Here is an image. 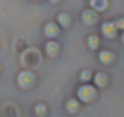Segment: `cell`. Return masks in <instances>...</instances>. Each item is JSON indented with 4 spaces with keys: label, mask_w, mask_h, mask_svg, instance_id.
<instances>
[{
    "label": "cell",
    "mask_w": 124,
    "mask_h": 117,
    "mask_svg": "<svg viewBox=\"0 0 124 117\" xmlns=\"http://www.w3.org/2000/svg\"><path fill=\"white\" fill-rule=\"evenodd\" d=\"M100 61H101L103 64L113 63V53H109V51H101V53H100Z\"/></svg>",
    "instance_id": "9c48e42d"
},
{
    "label": "cell",
    "mask_w": 124,
    "mask_h": 117,
    "mask_svg": "<svg viewBox=\"0 0 124 117\" xmlns=\"http://www.w3.org/2000/svg\"><path fill=\"white\" fill-rule=\"evenodd\" d=\"M115 27L116 28H124V19H118V21L115 23Z\"/></svg>",
    "instance_id": "9a60e30c"
},
{
    "label": "cell",
    "mask_w": 124,
    "mask_h": 117,
    "mask_svg": "<svg viewBox=\"0 0 124 117\" xmlns=\"http://www.w3.org/2000/svg\"><path fill=\"white\" fill-rule=\"evenodd\" d=\"M94 21H96V13H94V9H90V11L86 9L85 13H83V23H85V25H92Z\"/></svg>",
    "instance_id": "8992f818"
},
{
    "label": "cell",
    "mask_w": 124,
    "mask_h": 117,
    "mask_svg": "<svg viewBox=\"0 0 124 117\" xmlns=\"http://www.w3.org/2000/svg\"><path fill=\"white\" fill-rule=\"evenodd\" d=\"M45 106H43V104H38V106H36V115H45Z\"/></svg>",
    "instance_id": "5bb4252c"
},
{
    "label": "cell",
    "mask_w": 124,
    "mask_h": 117,
    "mask_svg": "<svg viewBox=\"0 0 124 117\" xmlns=\"http://www.w3.org/2000/svg\"><path fill=\"white\" fill-rule=\"evenodd\" d=\"M94 79H96V85H98V87H105V85H107V78H105V74H96Z\"/></svg>",
    "instance_id": "30bf717a"
},
{
    "label": "cell",
    "mask_w": 124,
    "mask_h": 117,
    "mask_svg": "<svg viewBox=\"0 0 124 117\" xmlns=\"http://www.w3.org/2000/svg\"><path fill=\"white\" fill-rule=\"evenodd\" d=\"M43 32H45V36H49V38H54V36H58L60 27H58L56 23H47L45 28H43Z\"/></svg>",
    "instance_id": "3957f363"
},
{
    "label": "cell",
    "mask_w": 124,
    "mask_h": 117,
    "mask_svg": "<svg viewBox=\"0 0 124 117\" xmlns=\"http://www.w3.org/2000/svg\"><path fill=\"white\" fill-rule=\"evenodd\" d=\"M90 4L94 9H100V11L107 8V0H90Z\"/></svg>",
    "instance_id": "ba28073f"
},
{
    "label": "cell",
    "mask_w": 124,
    "mask_h": 117,
    "mask_svg": "<svg viewBox=\"0 0 124 117\" xmlns=\"http://www.w3.org/2000/svg\"><path fill=\"white\" fill-rule=\"evenodd\" d=\"M88 47H90V49H96V47H98V38H96V36H90V38H88Z\"/></svg>",
    "instance_id": "7c38bea8"
},
{
    "label": "cell",
    "mask_w": 124,
    "mask_h": 117,
    "mask_svg": "<svg viewBox=\"0 0 124 117\" xmlns=\"http://www.w3.org/2000/svg\"><path fill=\"white\" fill-rule=\"evenodd\" d=\"M19 85L23 89H28V87L34 85V74L32 72H21L19 74Z\"/></svg>",
    "instance_id": "6da1fadb"
},
{
    "label": "cell",
    "mask_w": 124,
    "mask_h": 117,
    "mask_svg": "<svg viewBox=\"0 0 124 117\" xmlns=\"http://www.w3.org/2000/svg\"><path fill=\"white\" fill-rule=\"evenodd\" d=\"M66 109H68L70 113H75V111L79 109V102L73 100V98H71V100H68V102H66Z\"/></svg>",
    "instance_id": "52a82bcc"
},
{
    "label": "cell",
    "mask_w": 124,
    "mask_h": 117,
    "mask_svg": "<svg viewBox=\"0 0 124 117\" xmlns=\"http://www.w3.org/2000/svg\"><path fill=\"white\" fill-rule=\"evenodd\" d=\"M51 2H53V4H58V2H60V0H51Z\"/></svg>",
    "instance_id": "2e32d148"
},
{
    "label": "cell",
    "mask_w": 124,
    "mask_h": 117,
    "mask_svg": "<svg viewBox=\"0 0 124 117\" xmlns=\"http://www.w3.org/2000/svg\"><path fill=\"white\" fill-rule=\"evenodd\" d=\"M101 30H103V34H105L107 38H113V36H115V30H116V27H115V23H103Z\"/></svg>",
    "instance_id": "5b68a950"
},
{
    "label": "cell",
    "mask_w": 124,
    "mask_h": 117,
    "mask_svg": "<svg viewBox=\"0 0 124 117\" xmlns=\"http://www.w3.org/2000/svg\"><path fill=\"white\" fill-rule=\"evenodd\" d=\"M90 78H92V72L90 70H83L81 72V79H83V81H88Z\"/></svg>",
    "instance_id": "4fadbf2b"
},
{
    "label": "cell",
    "mask_w": 124,
    "mask_h": 117,
    "mask_svg": "<svg viewBox=\"0 0 124 117\" xmlns=\"http://www.w3.org/2000/svg\"><path fill=\"white\" fill-rule=\"evenodd\" d=\"M45 49H47V55H51V57H54V55H58V51H60V45L56 44V42H47V45H45Z\"/></svg>",
    "instance_id": "277c9868"
},
{
    "label": "cell",
    "mask_w": 124,
    "mask_h": 117,
    "mask_svg": "<svg viewBox=\"0 0 124 117\" xmlns=\"http://www.w3.org/2000/svg\"><path fill=\"white\" fill-rule=\"evenodd\" d=\"M77 94H79V98H81V100H85V102L92 100V98H94V87H90V85H83V87H79Z\"/></svg>",
    "instance_id": "7a4b0ae2"
},
{
    "label": "cell",
    "mask_w": 124,
    "mask_h": 117,
    "mask_svg": "<svg viewBox=\"0 0 124 117\" xmlns=\"http://www.w3.org/2000/svg\"><path fill=\"white\" fill-rule=\"evenodd\" d=\"M58 27H68V25H70V15H68V13H60V15H58Z\"/></svg>",
    "instance_id": "8fae6325"
},
{
    "label": "cell",
    "mask_w": 124,
    "mask_h": 117,
    "mask_svg": "<svg viewBox=\"0 0 124 117\" xmlns=\"http://www.w3.org/2000/svg\"><path fill=\"white\" fill-rule=\"evenodd\" d=\"M122 44H124V36H122Z\"/></svg>",
    "instance_id": "e0dca14e"
}]
</instances>
